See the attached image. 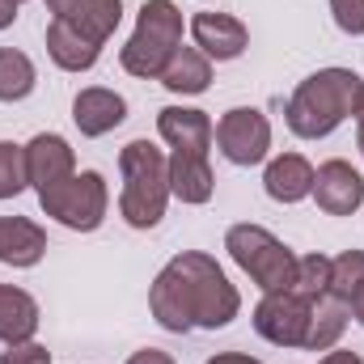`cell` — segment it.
<instances>
[{
    "label": "cell",
    "instance_id": "obj_24",
    "mask_svg": "<svg viewBox=\"0 0 364 364\" xmlns=\"http://www.w3.org/2000/svg\"><path fill=\"white\" fill-rule=\"evenodd\" d=\"M292 292H301L305 301L331 296V259H326V255H305V259H296Z\"/></svg>",
    "mask_w": 364,
    "mask_h": 364
},
{
    "label": "cell",
    "instance_id": "obj_2",
    "mask_svg": "<svg viewBox=\"0 0 364 364\" xmlns=\"http://www.w3.org/2000/svg\"><path fill=\"white\" fill-rule=\"evenodd\" d=\"M360 81L364 77H356L352 68H318V73H309L292 90L288 106H284V119H288L292 136H301V140H326L343 119H352Z\"/></svg>",
    "mask_w": 364,
    "mask_h": 364
},
{
    "label": "cell",
    "instance_id": "obj_30",
    "mask_svg": "<svg viewBox=\"0 0 364 364\" xmlns=\"http://www.w3.org/2000/svg\"><path fill=\"white\" fill-rule=\"evenodd\" d=\"M208 364H263V360H255V356H242V352H220V356H212Z\"/></svg>",
    "mask_w": 364,
    "mask_h": 364
},
{
    "label": "cell",
    "instance_id": "obj_27",
    "mask_svg": "<svg viewBox=\"0 0 364 364\" xmlns=\"http://www.w3.org/2000/svg\"><path fill=\"white\" fill-rule=\"evenodd\" d=\"M0 364H51V352L38 339H21V343H4Z\"/></svg>",
    "mask_w": 364,
    "mask_h": 364
},
{
    "label": "cell",
    "instance_id": "obj_16",
    "mask_svg": "<svg viewBox=\"0 0 364 364\" xmlns=\"http://www.w3.org/2000/svg\"><path fill=\"white\" fill-rule=\"evenodd\" d=\"M47 255V233L30 216H0V263L4 267H38Z\"/></svg>",
    "mask_w": 364,
    "mask_h": 364
},
{
    "label": "cell",
    "instance_id": "obj_6",
    "mask_svg": "<svg viewBox=\"0 0 364 364\" xmlns=\"http://www.w3.org/2000/svg\"><path fill=\"white\" fill-rule=\"evenodd\" d=\"M38 208L51 220H60L64 229H73V233H93L106 220L110 191H106V178L97 170H77L73 178L38 191Z\"/></svg>",
    "mask_w": 364,
    "mask_h": 364
},
{
    "label": "cell",
    "instance_id": "obj_12",
    "mask_svg": "<svg viewBox=\"0 0 364 364\" xmlns=\"http://www.w3.org/2000/svg\"><path fill=\"white\" fill-rule=\"evenodd\" d=\"M55 21H68L73 30L90 34L93 43L106 47V38L123 21V0H43Z\"/></svg>",
    "mask_w": 364,
    "mask_h": 364
},
{
    "label": "cell",
    "instance_id": "obj_34",
    "mask_svg": "<svg viewBox=\"0 0 364 364\" xmlns=\"http://www.w3.org/2000/svg\"><path fill=\"white\" fill-rule=\"evenodd\" d=\"M13 4H17V9H21V4H26V0H13Z\"/></svg>",
    "mask_w": 364,
    "mask_h": 364
},
{
    "label": "cell",
    "instance_id": "obj_25",
    "mask_svg": "<svg viewBox=\"0 0 364 364\" xmlns=\"http://www.w3.org/2000/svg\"><path fill=\"white\" fill-rule=\"evenodd\" d=\"M30 186L26 178V144L0 140V199H17Z\"/></svg>",
    "mask_w": 364,
    "mask_h": 364
},
{
    "label": "cell",
    "instance_id": "obj_15",
    "mask_svg": "<svg viewBox=\"0 0 364 364\" xmlns=\"http://www.w3.org/2000/svg\"><path fill=\"white\" fill-rule=\"evenodd\" d=\"M216 191V174L208 153L195 149H170V195L182 203H208Z\"/></svg>",
    "mask_w": 364,
    "mask_h": 364
},
{
    "label": "cell",
    "instance_id": "obj_11",
    "mask_svg": "<svg viewBox=\"0 0 364 364\" xmlns=\"http://www.w3.org/2000/svg\"><path fill=\"white\" fill-rule=\"evenodd\" d=\"M77 174V153L64 136L55 132H38L30 144H26V178L34 191H47L55 182L73 178Z\"/></svg>",
    "mask_w": 364,
    "mask_h": 364
},
{
    "label": "cell",
    "instance_id": "obj_4",
    "mask_svg": "<svg viewBox=\"0 0 364 364\" xmlns=\"http://www.w3.org/2000/svg\"><path fill=\"white\" fill-rule=\"evenodd\" d=\"M178 47H182V9L174 0H149L136 17V30H132L127 47L119 51V64H123L127 77L157 81Z\"/></svg>",
    "mask_w": 364,
    "mask_h": 364
},
{
    "label": "cell",
    "instance_id": "obj_5",
    "mask_svg": "<svg viewBox=\"0 0 364 364\" xmlns=\"http://www.w3.org/2000/svg\"><path fill=\"white\" fill-rule=\"evenodd\" d=\"M225 250H229V259L250 275L263 292H284V288H292L296 255L275 237L272 229L250 225V220H246V225H229Z\"/></svg>",
    "mask_w": 364,
    "mask_h": 364
},
{
    "label": "cell",
    "instance_id": "obj_18",
    "mask_svg": "<svg viewBox=\"0 0 364 364\" xmlns=\"http://www.w3.org/2000/svg\"><path fill=\"white\" fill-rule=\"evenodd\" d=\"M47 55L64 73H90L93 64L102 60V43H93L90 34L73 30L68 21H55L51 17V26H47Z\"/></svg>",
    "mask_w": 364,
    "mask_h": 364
},
{
    "label": "cell",
    "instance_id": "obj_26",
    "mask_svg": "<svg viewBox=\"0 0 364 364\" xmlns=\"http://www.w3.org/2000/svg\"><path fill=\"white\" fill-rule=\"evenodd\" d=\"M331 17L343 34H352V38L364 34V0H331Z\"/></svg>",
    "mask_w": 364,
    "mask_h": 364
},
{
    "label": "cell",
    "instance_id": "obj_19",
    "mask_svg": "<svg viewBox=\"0 0 364 364\" xmlns=\"http://www.w3.org/2000/svg\"><path fill=\"white\" fill-rule=\"evenodd\" d=\"M38 301L26 288L0 284V343H21L38 335Z\"/></svg>",
    "mask_w": 364,
    "mask_h": 364
},
{
    "label": "cell",
    "instance_id": "obj_29",
    "mask_svg": "<svg viewBox=\"0 0 364 364\" xmlns=\"http://www.w3.org/2000/svg\"><path fill=\"white\" fill-rule=\"evenodd\" d=\"M352 119H356V144H360V153H364V81H360V90H356V106H352Z\"/></svg>",
    "mask_w": 364,
    "mask_h": 364
},
{
    "label": "cell",
    "instance_id": "obj_7",
    "mask_svg": "<svg viewBox=\"0 0 364 364\" xmlns=\"http://www.w3.org/2000/svg\"><path fill=\"white\" fill-rule=\"evenodd\" d=\"M216 144H220V157L233 166H246V170L263 166L272 153V119L259 106H233L216 123Z\"/></svg>",
    "mask_w": 364,
    "mask_h": 364
},
{
    "label": "cell",
    "instance_id": "obj_13",
    "mask_svg": "<svg viewBox=\"0 0 364 364\" xmlns=\"http://www.w3.org/2000/svg\"><path fill=\"white\" fill-rule=\"evenodd\" d=\"M157 136H161L170 149L208 153L212 140H216V127H212L208 110H199V106H161V110H157Z\"/></svg>",
    "mask_w": 364,
    "mask_h": 364
},
{
    "label": "cell",
    "instance_id": "obj_3",
    "mask_svg": "<svg viewBox=\"0 0 364 364\" xmlns=\"http://www.w3.org/2000/svg\"><path fill=\"white\" fill-rule=\"evenodd\" d=\"M119 216L132 229H157L166 208H170V157L153 144V140H132L119 153Z\"/></svg>",
    "mask_w": 364,
    "mask_h": 364
},
{
    "label": "cell",
    "instance_id": "obj_1",
    "mask_svg": "<svg viewBox=\"0 0 364 364\" xmlns=\"http://www.w3.org/2000/svg\"><path fill=\"white\" fill-rule=\"evenodd\" d=\"M149 314L170 335L225 331L242 314V292L229 284L225 267L212 255L182 250L153 279V288H149Z\"/></svg>",
    "mask_w": 364,
    "mask_h": 364
},
{
    "label": "cell",
    "instance_id": "obj_31",
    "mask_svg": "<svg viewBox=\"0 0 364 364\" xmlns=\"http://www.w3.org/2000/svg\"><path fill=\"white\" fill-rule=\"evenodd\" d=\"M318 364H364V360L356 356V352H326Z\"/></svg>",
    "mask_w": 364,
    "mask_h": 364
},
{
    "label": "cell",
    "instance_id": "obj_14",
    "mask_svg": "<svg viewBox=\"0 0 364 364\" xmlns=\"http://www.w3.org/2000/svg\"><path fill=\"white\" fill-rule=\"evenodd\" d=\"M127 119V102H123V93L106 90V85H90V90H81L73 97V123L81 127V136H106V132H114L119 123Z\"/></svg>",
    "mask_w": 364,
    "mask_h": 364
},
{
    "label": "cell",
    "instance_id": "obj_10",
    "mask_svg": "<svg viewBox=\"0 0 364 364\" xmlns=\"http://www.w3.org/2000/svg\"><path fill=\"white\" fill-rule=\"evenodd\" d=\"M191 43L208 55V60H216V64H229V60H237L246 47H250V30H246V21L242 17H233V13H195L191 17Z\"/></svg>",
    "mask_w": 364,
    "mask_h": 364
},
{
    "label": "cell",
    "instance_id": "obj_9",
    "mask_svg": "<svg viewBox=\"0 0 364 364\" xmlns=\"http://www.w3.org/2000/svg\"><path fill=\"white\" fill-rule=\"evenodd\" d=\"M314 203L326 212V216H352L360 212L364 203V174L352 166V161H322L314 170Z\"/></svg>",
    "mask_w": 364,
    "mask_h": 364
},
{
    "label": "cell",
    "instance_id": "obj_33",
    "mask_svg": "<svg viewBox=\"0 0 364 364\" xmlns=\"http://www.w3.org/2000/svg\"><path fill=\"white\" fill-rule=\"evenodd\" d=\"M348 309H352V318H356V322L364 326V288L356 292V296H352V305H348Z\"/></svg>",
    "mask_w": 364,
    "mask_h": 364
},
{
    "label": "cell",
    "instance_id": "obj_22",
    "mask_svg": "<svg viewBox=\"0 0 364 364\" xmlns=\"http://www.w3.org/2000/svg\"><path fill=\"white\" fill-rule=\"evenodd\" d=\"M38 85V68L26 51L0 47V102H26Z\"/></svg>",
    "mask_w": 364,
    "mask_h": 364
},
{
    "label": "cell",
    "instance_id": "obj_20",
    "mask_svg": "<svg viewBox=\"0 0 364 364\" xmlns=\"http://www.w3.org/2000/svg\"><path fill=\"white\" fill-rule=\"evenodd\" d=\"M157 81H161L170 93H178V97L208 93V85H212V60H208L195 43H191V47H178L174 60L166 64V73H161Z\"/></svg>",
    "mask_w": 364,
    "mask_h": 364
},
{
    "label": "cell",
    "instance_id": "obj_17",
    "mask_svg": "<svg viewBox=\"0 0 364 364\" xmlns=\"http://www.w3.org/2000/svg\"><path fill=\"white\" fill-rule=\"evenodd\" d=\"M263 191L275 203H301L314 195V166L301 153H279L263 170Z\"/></svg>",
    "mask_w": 364,
    "mask_h": 364
},
{
    "label": "cell",
    "instance_id": "obj_8",
    "mask_svg": "<svg viewBox=\"0 0 364 364\" xmlns=\"http://www.w3.org/2000/svg\"><path fill=\"white\" fill-rule=\"evenodd\" d=\"M309 318H314V301H305L292 288L263 292V301L255 305V331L275 348H305Z\"/></svg>",
    "mask_w": 364,
    "mask_h": 364
},
{
    "label": "cell",
    "instance_id": "obj_23",
    "mask_svg": "<svg viewBox=\"0 0 364 364\" xmlns=\"http://www.w3.org/2000/svg\"><path fill=\"white\" fill-rule=\"evenodd\" d=\"M364 288V250H343L331 259V296L352 305V296Z\"/></svg>",
    "mask_w": 364,
    "mask_h": 364
},
{
    "label": "cell",
    "instance_id": "obj_32",
    "mask_svg": "<svg viewBox=\"0 0 364 364\" xmlns=\"http://www.w3.org/2000/svg\"><path fill=\"white\" fill-rule=\"evenodd\" d=\"M17 21V4L13 0H0V30H9Z\"/></svg>",
    "mask_w": 364,
    "mask_h": 364
},
{
    "label": "cell",
    "instance_id": "obj_28",
    "mask_svg": "<svg viewBox=\"0 0 364 364\" xmlns=\"http://www.w3.org/2000/svg\"><path fill=\"white\" fill-rule=\"evenodd\" d=\"M127 364H178L170 352H161V348H140V352H132Z\"/></svg>",
    "mask_w": 364,
    "mask_h": 364
},
{
    "label": "cell",
    "instance_id": "obj_21",
    "mask_svg": "<svg viewBox=\"0 0 364 364\" xmlns=\"http://www.w3.org/2000/svg\"><path fill=\"white\" fill-rule=\"evenodd\" d=\"M348 314L352 309L335 296L314 301V318H309V331H305V352H331L348 331Z\"/></svg>",
    "mask_w": 364,
    "mask_h": 364
}]
</instances>
